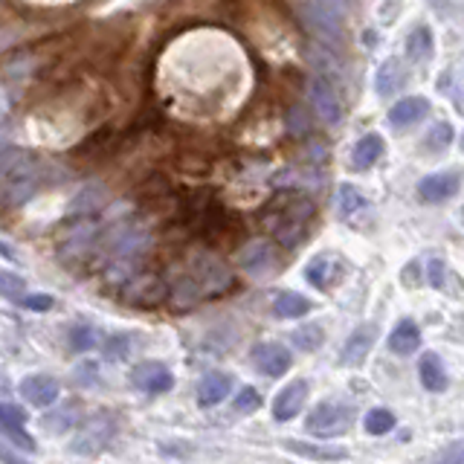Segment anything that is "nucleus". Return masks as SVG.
<instances>
[{"label": "nucleus", "instance_id": "obj_1", "mask_svg": "<svg viewBox=\"0 0 464 464\" xmlns=\"http://www.w3.org/2000/svg\"><path fill=\"white\" fill-rule=\"evenodd\" d=\"M311 221H314V203L296 198L276 215V221H270V229L276 241H282L285 246H299L304 236H308Z\"/></svg>", "mask_w": 464, "mask_h": 464}, {"label": "nucleus", "instance_id": "obj_2", "mask_svg": "<svg viewBox=\"0 0 464 464\" xmlns=\"http://www.w3.org/2000/svg\"><path fill=\"white\" fill-rule=\"evenodd\" d=\"M113 435H116V418L111 412H96L87 420H82V430L72 439L70 450L76 456H99L108 450Z\"/></svg>", "mask_w": 464, "mask_h": 464}, {"label": "nucleus", "instance_id": "obj_3", "mask_svg": "<svg viewBox=\"0 0 464 464\" xmlns=\"http://www.w3.org/2000/svg\"><path fill=\"white\" fill-rule=\"evenodd\" d=\"M354 424V410L343 403H319L311 415L304 418V430H308L314 439H340Z\"/></svg>", "mask_w": 464, "mask_h": 464}, {"label": "nucleus", "instance_id": "obj_4", "mask_svg": "<svg viewBox=\"0 0 464 464\" xmlns=\"http://www.w3.org/2000/svg\"><path fill=\"white\" fill-rule=\"evenodd\" d=\"M41 180H44V169L26 154L24 163L12 171V178H9V183L4 186V192H0V195H4V200L9 203V207H21V203H26L38 192Z\"/></svg>", "mask_w": 464, "mask_h": 464}, {"label": "nucleus", "instance_id": "obj_5", "mask_svg": "<svg viewBox=\"0 0 464 464\" xmlns=\"http://www.w3.org/2000/svg\"><path fill=\"white\" fill-rule=\"evenodd\" d=\"M130 386L145 392V395H166L174 386V374L169 366L157 360H145V362H137L134 369H130Z\"/></svg>", "mask_w": 464, "mask_h": 464}, {"label": "nucleus", "instance_id": "obj_6", "mask_svg": "<svg viewBox=\"0 0 464 464\" xmlns=\"http://www.w3.org/2000/svg\"><path fill=\"white\" fill-rule=\"evenodd\" d=\"M377 323H362L357 325L352 334H348V340L343 343V352H340V366L345 369H360L362 362L369 360L372 348L377 343Z\"/></svg>", "mask_w": 464, "mask_h": 464}, {"label": "nucleus", "instance_id": "obj_7", "mask_svg": "<svg viewBox=\"0 0 464 464\" xmlns=\"http://www.w3.org/2000/svg\"><path fill=\"white\" fill-rule=\"evenodd\" d=\"M345 276V258L340 253H319L304 267V279L319 290H331L343 282Z\"/></svg>", "mask_w": 464, "mask_h": 464}, {"label": "nucleus", "instance_id": "obj_8", "mask_svg": "<svg viewBox=\"0 0 464 464\" xmlns=\"http://www.w3.org/2000/svg\"><path fill=\"white\" fill-rule=\"evenodd\" d=\"M26 410L18 403H9V401H0V432L6 435L12 444H18V450H26V453H35V439L26 432Z\"/></svg>", "mask_w": 464, "mask_h": 464}, {"label": "nucleus", "instance_id": "obj_9", "mask_svg": "<svg viewBox=\"0 0 464 464\" xmlns=\"http://www.w3.org/2000/svg\"><path fill=\"white\" fill-rule=\"evenodd\" d=\"M238 265H241L244 273H250L253 279H265V276H270L276 267H279V256H276L270 241L256 238V241H250L246 246H241Z\"/></svg>", "mask_w": 464, "mask_h": 464}, {"label": "nucleus", "instance_id": "obj_10", "mask_svg": "<svg viewBox=\"0 0 464 464\" xmlns=\"http://www.w3.org/2000/svg\"><path fill=\"white\" fill-rule=\"evenodd\" d=\"M21 398L29 403V406H38V410H47L53 406L58 398H62V383L55 381L53 374H44V372H35V374H26L21 386Z\"/></svg>", "mask_w": 464, "mask_h": 464}, {"label": "nucleus", "instance_id": "obj_11", "mask_svg": "<svg viewBox=\"0 0 464 464\" xmlns=\"http://www.w3.org/2000/svg\"><path fill=\"white\" fill-rule=\"evenodd\" d=\"M250 357H253V366L265 377H282L290 372V366H294V354L287 352V345L273 343V340L258 343Z\"/></svg>", "mask_w": 464, "mask_h": 464}, {"label": "nucleus", "instance_id": "obj_12", "mask_svg": "<svg viewBox=\"0 0 464 464\" xmlns=\"http://www.w3.org/2000/svg\"><path fill=\"white\" fill-rule=\"evenodd\" d=\"M308 381H290L287 386L279 389V395L273 398V418L276 420H294L302 410H304V401H308Z\"/></svg>", "mask_w": 464, "mask_h": 464}, {"label": "nucleus", "instance_id": "obj_13", "mask_svg": "<svg viewBox=\"0 0 464 464\" xmlns=\"http://www.w3.org/2000/svg\"><path fill=\"white\" fill-rule=\"evenodd\" d=\"M459 188H461V178L456 171H435L418 183V198L424 203H444L453 198Z\"/></svg>", "mask_w": 464, "mask_h": 464}, {"label": "nucleus", "instance_id": "obj_14", "mask_svg": "<svg viewBox=\"0 0 464 464\" xmlns=\"http://www.w3.org/2000/svg\"><path fill=\"white\" fill-rule=\"evenodd\" d=\"M311 102H314L316 116L325 125H337L343 120V102H340L337 91H334L325 79H314L311 82Z\"/></svg>", "mask_w": 464, "mask_h": 464}, {"label": "nucleus", "instance_id": "obj_15", "mask_svg": "<svg viewBox=\"0 0 464 464\" xmlns=\"http://www.w3.org/2000/svg\"><path fill=\"white\" fill-rule=\"evenodd\" d=\"M192 270H195V282L207 290V294H221L229 285V270L224 261H218L215 256H200L198 261H192Z\"/></svg>", "mask_w": 464, "mask_h": 464}, {"label": "nucleus", "instance_id": "obj_16", "mask_svg": "<svg viewBox=\"0 0 464 464\" xmlns=\"http://www.w3.org/2000/svg\"><path fill=\"white\" fill-rule=\"evenodd\" d=\"M430 113V99L424 96H403L389 108V125L392 128H410L420 122Z\"/></svg>", "mask_w": 464, "mask_h": 464}, {"label": "nucleus", "instance_id": "obj_17", "mask_svg": "<svg viewBox=\"0 0 464 464\" xmlns=\"http://www.w3.org/2000/svg\"><path fill=\"white\" fill-rule=\"evenodd\" d=\"M232 392V374L229 372H209L203 374V381L198 386V403L203 410H212L221 401H227V395Z\"/></svg>", "mask_w": 464, "mask_h": 464}, {"label": "nucleus", "instance_id": "obj_18", "mask_svg": "<svg viewBox=\"0 0 464 464\" xmlns=\"http://www.w3.org/2000/svg\"><path fill=\"white\" fill-rule=\"evenodd\" d=\"M389 352L398 354V357H410L420 348V328L412 323V319H401V323L389 331Z\"/></svg>", "mask_w": 464, "mask_h": 464}, {"label": "nucleus", "instance_id": "obj_19", "mask_svg": "<svg viewBox=\"0 0 464 464\" xmlns=\"http://www.w3.org/2000/svg\"><path fill=\"white\" fill-rule=\"evenodd\" d=\"M282 447L287 453L311 459V461H345L348 453L343 447H328V444H311V441H299V439H285Z\"/></svg>", "mask_w": 464, "mask_h": 464}, {"label": "nucleus", "instance_id": "obj_20", "mask_svg": "<svg viewBox=\"0 0 464 464\" xmlns=\"http://www.w3.org/2000/svg\"><path fill=\"white\" fill-rule=\"evenodd\" d=\"M418 377H420V386H424L427 392H444L450 386L447 369H444L441 357L435 354V352H424V354H420Z\"/></svg>", "mask_w": 464, "mask_h": 464}, {"label": "nucleus", "instance_id": "obj_21", "mask_svg": "<svg viewBox=\"0 0 464 464\" xmlns=\"http://www.w3.org/2000/svg\"><path fill=\"white\" fill-rule=\"evenodd\" d=\"M403 84H406L403 62L401 58H386V62L374 72V91L381 96H392V93H398Z\"/></svg>", "mask_w": 464, "mask_h": 464}, {"label": "nucleus", "instance_id": "obj_22", "mask_svg": "<svg viewBox=\"0 0 464 464\" xmlns=\"http://www.w3.org/2000/svg\"><path fill=\"white\" fill-rule=\"evenodd\" d=\"M311 311H314V302L308 296L296 294V290H282V294L273 299V314L279 319H302Z\"/></svg>", "mask_w": 464, "mask_h": 464}, {"label": "nucleus", "instance_id": "obj_23", "mask_svg": "<svg viewBox=\"0 0 464 464\" xmlns=\"http://www.w3.org/2000/svg\"><path fill=\"white\" fill-rule=\"evenodd\" d=\"M381 157H383V137L381 134H366V137L357 140L354 151H352V163H354L357 171H366Z\"/></svg>", "mask_w": 464, "mask_h": 464}, {"label": "nucleus", "instance_id": "obj_24", "mask_svg": "<svg viewBox=\"0 0 464 464\" xmlns=\"http://www.w3.org/2000/svg\"><path fill=\"white\" fill-rule=\"evenodd\" d=\"M435 53V41H432V29L430 26H415L410 38H406V55L412 58L415 64H427Z\"/></svg>", "mask_w": 464, "mask_h": 464}, {"label": "nucleus", "instance_id": "obj_25", "mask_svg": "<svg viewBox=\"0 0 464 464\" xmlns=\"http://www.w3.org/2000/svg\"><path fill=\"white\" fill-rule=\"evenodd\" d=\"M290 340H294V345L299 348V352H319L325 343V331L323 325H316V323H308V325H302L296 328L294 334H290Z\"/></svg>", "mask_w": 464, "mask_h": 464}, {"label": "nucleus", "instance_id": "obj_26", "mask_svg": "<svg viewBox=\"0 0 464 464\" xmlns=\"http://www.w3.org/2000/svg\"><path fill=\"white\" fill-rule=\"evenodd\" d=\"M79 415H82L79 403H70L67 410H58V412H53V415L44 418V427H47L50 435H62V432H67L72 424H82Z\"/></svg>", "mask_w": 464, "mask_h": 464}, {"label": "nucleus", "instance_id": "obj_27", "mask_svg": "<svg viewBox=\"0 0 464 464\" xmlns=\"http://www.w3.org/2000/svg\"><path fill=\"white\" fill-rule=\"evenodd\" d=\"M395 415H392L389 410H372V412H366V418H362V430H366L369 435H386V432H392L395 430Z\"/></svg>", "mask_w": 464, "mask_h": 464}, {"label": "nucleus", "instance_id": "obj_28", "mask_svg": "<svg viewBox=\"0 0 464 464\" xmlns=\"http://www.w3.org/2000/svg\"><path fill=\"white\" fill-rule=\"evenodd\" d=\"M337 203H340V215L343 218H352L354 212H360L366 207V198L360 195V188L352 186V183H343L340 186V195H337Z\"/></svg>", "mask_w": 464, "mask_h": 464}, {"label": "nucleus", "instance_id": "obj_29", "mask_svg": "<svg viewBox=\"0 0 464 464\" xmlns=\"http://www.w3.org/2000/svg\"><path fill=\"white\" fill-rule=\"evenodd\" d=\"M0 296L4 299H24L26 296L24 276L12 273V270H0Z\"/></svg>", "mask_w": 464, "mask_h": 464}, {"label": "nucleus", "instance_id": "obj_30", "mask_svg": "<svg viewBox=\"0 0 464 464\" xmlns=\"http://www.w3.org/2000/svg\"><path fill=\"white\" fill-rule=\"evenodd\" d=\"M67 340L72 352L84 354V352H91V348H96V331L91 325H76V328H70Z\"/></svg>", "mask_w": 464, "mask_h": 464}, {"label": "nucleus", "instance_id": "obj_31", "mask_svg": "<svg viewBox=\"0 0 464 464\" xmlns=\"http://www.w3.org/2000/svg\"><path fill=\"white\" fill-rule=\"evenodd\" d=\"M24 151H18V149H0V192H4V186L9 183V178H12V171L18 169L21 163H24Z\"/></svg>", "mask_w": 464, "mask_h": 464}, {"label": "nucleus", "instance_id": "obj_32", "mask_svg": "<svg viewBox=\"0 0 464 464\" xmlns=\"http://www.w3.org/2000/svg\"><path fill=\"white\" fill-rule=\"evenodd\" d=\"M450 142H453V125L439 122L430 130V137H427V151L430 154H441V151H447Z\"/></svg>", "mask_w": 464, "mask_h": 464}, {"label": "nucleus", "instance_id": "obj_33", "mask_svg": "<svg viewBox=\"0 0 464 464\" xmlns=\"http://www.w3.org/2000/svg\"><path fill=\"white\" fill-rule=\"evenodd\" d=\"M261 410V395H258V389L253 386H244L238 395H236V412L238 415H253Z\"/></svg>", "mask_w": 464, "mask_h": 464}, {"label": "nucleus", "instance_id": "obj_34", "mask_svg": "<svg viewBox=\"0 0 464 464\" xmlns=\"http://www.w3.org/2000/svg\"><path fill=\"white\" fill-rule=\"evenodd\" d=\"M430 464H464V439L447 444Z\"/></svg>", "mask_w": 464, "mask_h": 464}, {"label": "nucleus", "instance_id": "obj_35", "mask_svg": "<svg viewBox=\"0 0 464 464\" xmlns=\"http://www.w3.org/2000/svg\"><path fill=\"white\" fill-rule=\"evenodd\" d=\"M21 304H24L26 311L47 314V311H53V308H55V299H53L50 294H29V296H24V299H21Z\"/></svg>", "mask_w": 464, "mask_h": 464}, {"label": "nucleus", "instance_id": "obj_36", "mask_svg": "<svg viewBox=\"0 0 464 464\" xmlns=\"http://www.w3.org/2000/svg\"><path fill=\"white\" fill-rule=\"evenodd\" d=\"M128 352H130L128 337H111L108 345H105V357H108V360H125Z\"/></svg>", "mask_w": 464, "mask_h": 464}, {"label": "nucleus", "instance_id": "obj_37", "mask_svg": "<svg viewBox=\"0 0 464 464\" xmlns=\"http://www.w3.org/2000/svg\"><path fill=\"white\" fill-rule=\"evenodd\" d=\"M444 282H447V267L441 258H432L430 261V285L435 290H444Z\"/></svg>", "mask_w": 464, "mask_h": 464}, {"label": "nucleus", "instance_id": "obj_38", "mask_svg": "<svg viewBox=\"0 0 464 464\" xmlns=\"http://www.w3.org/2000/svg\"><path fill=\"white\" fill-rule=\"evenodd\" d=\"M0 464H33V461H26L24 456H18V450H12L0 441Z\"/></svg>", "mask_w": 464, "mask_h": 464}, {"label": "nucleus", "instance_id": "obj_39", "mask_svg": "<svg viewBox=\"0 0 464 464\" xmlns=\"http://www.w3.org/2000/svg\"><path fill=\"white\" fill-rule=\"evenodd\" d=\"M314 6L325 9V12H334V14H340L343 6H345V0H314Z\"/></svg>", "mask_w": 464, "mask_h": 464}, {"label": "nucleus", "instance_id": "obj_40", "mask_svg": "<svg viewBox=\"0 0 464 464\" xmlns=\"http://www.w3.org/2000/svg\"><path fill=\"white\" fill-rule=\"evenodd\" d=\"M461 154H464V130H461Z\"/></svg>", "mask_w": 464, "mask_h": 464}]
</instances>
